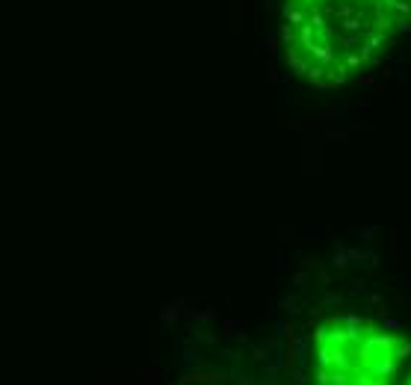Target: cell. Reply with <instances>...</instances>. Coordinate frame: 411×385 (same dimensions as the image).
Instances as JSON below:
<instances>
[{"mask_svg": "<svg viewBox=\"0 0 411 385\" xmlns=\"http://www.w3.org/2000/svg\"><path fill=\"white\" fill-rule=\"evenodd\" d=\"M411 24V0H284L287 60L314 86L376 65Z\"/></svg>", "mask_w": 411, "mask_h": 385, "instance_id": "cell-1", "label": "cell"}, {"mask_svg": "<svg viewBox=\"0 0 411 385\" xmlns=\"http://www.w3.org/2000/svg\"><path fill=\"white\" fill-rule=\"evenodd\" d=\"M322 385H387L408 347L364 320H334L319 335Z\"/></svg>", "mask_w": 411, "mask_h": 385, "instance_id": "cell-2", "label": "cell"}]
</instances>
